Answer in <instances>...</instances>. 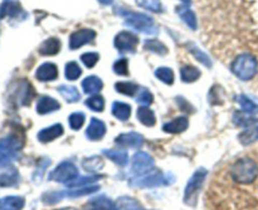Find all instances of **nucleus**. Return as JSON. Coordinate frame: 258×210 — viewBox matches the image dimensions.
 <instances>
[{
  "instance_id": "41",
  "label": "nucleus",
  "mask_w": 258,
  "mask_h": 210,
  "mask_svg": "<svg viewBox=\"0 0 258 210\" xmlns=\"http://www.w3.org/2000/svg\"><path fill=\"white\" fill-rule=\"evenodd\" d=\"M155 77L160 80L165 85H173L174 83V72L171 68L160 67L155 71Z\"/></svg>"
},
{
  "instance_id": "4",
  "label": "nucleus",
  "mask_w": 258,
  "mask_h": 210,
  "mask_svg": "<svg viewBox=\"0 0 258 210\" xmlns=\"http://www.w3.org/2000/svg\"><path fill=\"white\" fill-rule=\"evenodd\" d=\"M258 69L257 59L252 54L244 53L238 55L232 63V72L242 81H249L256 76Z\"/></svg>"
},
{
  "instance_id": "22",
  "label": "nucleus",
  "mask_w": 258,
  "mask_h": 210,
  "mask_svg": "<svg viewBox=\"0 0 258 210\" xmlns=\"http://www.w3.org/2000/svg\"><path fill=\"white\" fill-rule=\"evenodd\" d=\"M19 183V173L17 169L12 168L9 171L0 174V188H13Z\"/></svg>"
},
{
  "instance_id": "32",
  "label": "nucleus",
  "mask_w": 258,
  "mask_h": 210,
  "mask_svg": "<svg viewBox=\"0 0 258 210\" xmlns=\"http://www.w3.org/2000/svg\"><path fill=\"white\" fill-rule=\"evenodd\" d=\"M180 78L185 83L196 82L201 78V71L194 65H184L180 69Z\"/></svg>"
},
{
  "instance_id": "10",
  "label": "nucleus",
  "mask_w": 258,
  "mask_h": 210,
  "mask_svg": "<svg viewBox=\"0 0 258 210\" xmlns=\"http://www.w3.org/2000/svg\"><path fill=\"white\" fill-rule=\"evenodd\" d=\"M34 90L28 81H20L14 88V102L19 106L29 105L34 97Z\"/></svg>"
},
{
  "instance_id": "15",
  "label": "nucleus",
  "mask_w": 258,
  "mask_h": 210,
  "mask_svg": "<svg viewBox=\"0 0 258 210\" xmlns=\"http://www.w3.org/2000/svg\"><path fill=\"white\" fill-rule=\"evenodd\" d=\"M106 133V125L103 121L98 118H91V122L86 130V137L91 141H98L105 136Z\"/></svg>"
},
{
  "instance_id": "33",
  "label": "nucleus",
  "mask_w": 258,
  "mask_h": 210,
  "mask_svg": "<svg viewBox=\"0 0 258 210\" xmlns=\"http://www.w3.org/2000/svg\"><path fill=\"white\" fill-rule=\"evenodd\" d=\"M103 160L100 156H91V158L83 159L82 168L88 173H97L103 168Z\"/></svg>"
},
{
  "instance_id": "29",
  "label": "nucleus",
  "mask_w": 258,
  "mask_h": 210,
  "mask_svg": "<svg viewBox=\"0 0 258 210\" xmlns=\"http://www.w3.org/2000/svg\"><path fill=\"white\" fill-rule=\"evenodd\" d=\"M233 122L234 125L241 126V127H252V126L257 125L258 120L253 117V115H249L246 112H236L233 115Z\"/></svg>"
},
{
  "instance_id": "13",
  "label": "nucleus",
  "mask_w": 258,
  "mask_h": 210,
  "mask_svg": "<svg viewBox=\"0 0 258 210\" xmlns=\"http://www.w3.org/2000/svg\"><path fill=\"white\" fill-rule=\"evenodd\" d=\"M115 143L120 146H125V148L130 149H139L143 146L144 137L143 135L138 132H126L121 133L116 137Z\"/></svg>"
},
{
  "instance_id": "28",
  "label": "nucleus",
  "mask_w": 258,
  "mask_h": 210,
  "mask_svg": "<svg viewBox=\"0 0 258 210\" xmlns=\"http://www.w3.org/2000/svg\"><path fill=\"white\" fill-rule=\"evenodd\" d=\"M103 155L107 159H110L112 163H115L116 165L126 166L128 164V155L125 151H116V150H103Z\"/></svg>"
},
{
  "instance_id": "12",
  "label": "nucleus",
  "mask_w": 258,
  "mask_h": 210,
  "mask_svg": "<svg viewBox=\"0 0 258 210\" xmlns=\"http://www.w3.org/2000/svg\"><path fill=\"white\" fill-rule=\"evenodd\" d=\"M58 67L52 62H45L42 65H39L35 72V78L40 82H50L58 78Z\"/></svg>"
},
{
  "instance_id": "27",
  "label": "nucleus",
  "mask_w": 258,
  "mask_h": 210,
  "mask_svg": "<svg viewBox=\"0 0 258 210\" xmlns=\"http://www.w3.org/2000/svg\"><path fill=\"white\" fill-rule=\"evenodd\" d=\"M178 14L179 17L181 18V20H183V22L185 23L190 29L193 30L197 29V27H198V22H197L196 14H194L193 10H191L190 8L181 5V7L178 9Z\"/></svg>"
},
{
  "instance_id": "25",
  "label": "nucleus",
  "mask_w": 258,
  "mask_h": 210,
  "mask_svg": "<svg viewBox=\"0 0 258 210\" xmlns=\"http://www.w3.org/2000/svg\"><path fill=\"white\" fill-rule=\"evenodd\" d=\"M138 118L144 126L146 127H153L156 123V117L155 113L148 107V106H141L138 110Z\"/></svg>"
},
{
  "instance_id": "40",
  "label": "nucleus",
  "mask_w": 258,
  "mask_h": 210,
  "mask_svg": "<svg viewBox=\"0 0 258 210\" xmlns=\"http://www.w3.org/2000/svg\"><path fill=\"white\" fill-rule=\"evenodd\" d=\"M86 106L95 112H102L103 108H105V100H103L102 96L92 95L86 100Z\"/></svg>"
},
{
  "instance_id": "18",
  "label": "nucleus",
  "mask_w": 258,
  "mask_h": 210,
  "mask_svg": "<svg viewBox=\"0 0 258 210\" xmlns=\"http://www.w3.org/2000/svg\"><path fill=\"white\" fill-rule=\"evenodd\" d=\"M189 127V120L185 116H180V117L174 118L173 121H169L163 126L164 132L168 133H181Z\"/></svg>"
},
{
  "instance_id": "17",
  "label": "nucleus",
  "mask_w": 258,
  "mask_h": 210,
  "mask_svg": "<svg viewBox=\"0 0 258 210\" xmlns=\"http://www.w3.org/2000/svg\"><path fill=\"white\" fill-rule=\"evenodd\" d=\"M60 105L57 100L49 97V96H42L39 97L37 102V112L39 115H47V113H52L54 111L59 110Z\"/></svg>"
},
{
  "instance_id": "20",
  "label": "nucleus",
  "mask_w": 258,
  "mask_h": 210,
  "mask_svg": "<svg viewBox=\"0 0 258 210\" xmlns=\"http://www.w3.org/2000/svg\"><path fill=\"white\" fill-rule=\"evenodd\" d=\"M25 205L23 196H5L0 199V210H22Z\"/></svg>"
},
{
  "instance_id": "2",
  "label": "nucleus",
  "mask_w": 258,
  "mask_h": 210,
  "mask_svg": "<svg viewBox=\"0 0 258 210\" xmlns=\"http://www.w3.org/2000/svg\"><path fill=\"white\" fill-rule=\"evenodd\" d=\"M258 176V165L249 158H242L237 160L231 168V178L234 183L248 185L252 184Z\"/></svg>"
},
{
  "instance_id": "49",
  "label": "nucleus",
  "mask_w": 258,
  "mask_h": 210,
  "mask_svg": "<svg viewBox=\"0 0 258 210\" xmlns=\"http://www.w3.org/2000/svg\"><path fill=\"white\" fill-rule=\"evenodd\" d=\"M154 101V96L150 91H148L146 88H143V90L139 91L138 96V102L143 106H149L151 105Z\"/></svg>"
},
{
  "instance_id": "16",
  "label": "nucleus",
  "mask_w": 258,
  "mask_h": 210,
  "mask_svg": "<svg viewBox=\"0 0 258 210\" xmlns=\"http://www.w3.org/2000/svg\"><path fill=\"white\" fill-rule=\"evenodd\" d=\"M23 13L18 0H3L0 5V19L3 18H18Z\"/></svg>"
},
{
  "instance_id": "7",
  "label": "nucleus",
  "mask_w": 258,
  "mask_h": 210,
  "mask_svg": "<svg viewBox=\"0 0 258 210\" xmlns=\"http://www.w3.org/2000/svg\"><path fill=\"white\" fill-rule=\"evenodd\" d=\"M78 178V169L71 161H63L48 175V180L55 183L70 184Z\"/></svg>"
},
{
  "instance_id": "37",
  "label": "nucleus",
  "mask_w": 258,
  "mask_h": 210,
  "mask_svg": "<svg viewBox=\"0 0 258 210\" xmlns=\"http://www.w3.org/2000/svg\"><path fill=\"white\" fill-rule=\"evenodd\" d=\"M64 75L68 81H76L81 77V75H82V69H81L80 64H78L77 62L71 60V62H68L67 64H66Z\"/></svg>"
},
{
  "instance_id": "23",
  "label": "nucleus",
  "mask_w": 258,
  "mask_h": 210,
  "mask_svg": "<svg viewBox=\"0 0 258 210\" xmlns=\"http://www.w3.org/2000/svg\"><path fill=\"white\" fill-rule=\"evenodd\" d=\"M60 50V40L57 38H49L44 40L39 47V54L55 55Z\"/></svg>"
},
{
  "instance_id": "52",
  "label": "nucleus",
  "mask_w": 258,
  "mask_h": 210,
  "mask_svg": "<svg viewBox=\"0 0 258 210\" xmlns=\"http://www.w3.org/2000/svg\"><path fill=\"white\" fill-rule=\"evenodd\" d=\"M59 210H77V209H75V208H63V209H59Z\"/></svg>"
},
{
  "instance_id": "6",
  "label": "nucleus",
  "mask_w": 258,
  "mask_h": 210,
  "mask_svg": "<svg viewBox=\"0 0 258 210\" xmlns=\"http://www.w3.org/2000/svg\"><path fill=\"white\" fill-rule=\"evenodd\" d=\"M175 181L173 174H163L160 171H155L148 174L145 176L135 178L130 180V185L135 188H156V186H163L173 184Z\"/></svg>"
},
{
  "instance_id": "24",
  "label": "nucleus",
  "mask_w": 258,
  "mask_h": 210,
  "mask_svg": "<svg viewBox=\"0 0 258 210\" xmlns=\"http://www.w3.org/2000/svg\"><path fill=\"white\" fill-rule=\"evenodd\" d=\"M111 112L115 116L117 120L120 121H127L131 116V106L127 103L123 102H113L112 108H111Z\"/></svg>"
},
{
  "instance_id": "21",
  "label": "nucleus",
  "mask_w": 258,
  "mask_h": 210,
  "mask_svg": "<svg viewBox=\"0 0 258 210\" xmlns=\"http://www.w3.org/2000/svg\"><path fill=\"white\" fill-rule=\"evenodd\" d=\"M103 87V82L97 76H90L82 82V88L87 95H97Z\"/></svg>"
},
{
  "instance_id": "26",
  "label": "nucleus",
  "mask_w": 258,
  "mask_h": 210,
  "mask_svg": "<svg viewBox=\"0 0 258 210\" xmlns=\"http://www.w3.org/2000/svg\"><path fill=\"white\" fill-rule=\"evenodd\" d=\"M58 92H59L60 95H62V97L70 103H76L81 100L80 92H78V90L75 86L62 85L58 87Z\"/></svg>"
},
{
  "instance_id": "35",
  "label": "nucleus",
  "mask_w": 258,
  "mask_h": 210,
  "mask_svg": "<svg viewBox=\"0 0 258 210\" xmlns=\"http://www.w3.org/2000/svg\"><path fill=\"white\" fill-rule=\"evenodd\" d=\"M238 140L241 141L242 145H249V144H253L258 141V125L252 126L248 130L243 131L238 136Z\"/></svg>"
},
{
  "instance_id": "19",
  "label": "nucleus",
  "mask_w": 258,
  "mask_h": 210,
  "mask_svg": "<svg viewBox=\"0 0 258 210\" xmlns=\"http://www.w3.org/2000/svg\"><path fill=\"white\" fill-rule=\"evenodd\" d=\"M86 210H117V208L111 199H108L106 195H100L88 201Z\"/></svg>"
},
{
  "instance_id": "46",
  "label": "nucleus",
  "mask_w": 258,
  "mask_h": 210,
  "mask_svg": "<svg viewBox=\"0 0 258 210\" xmlns=\"http://www.w3.org/2000/svg\"><path fill=\"white\" fill-rule=\"evenodd\" d=\"M98 59H100V54L96 52H88L85 54L81 55V60H82L83 64L87 68H93L97 64Z\"/></svg>"
},
{
  "instance_id": "45",
  "label": "nucleus",
  "mask_w": 258,
  "mask_h": 210,
  "mask_svg": "<svg viewBox=\"0 0 258 210\" xmlns=\"http://www.w3.org/2000/svg\"><path fill=\"white\" fill-rule=\"evenodd\" d=\"M63 198H64L63 191H50V193H45L42 196V201L45 205H54V204L59 203Z\"/></svg>"
},
{
  "instance_id": "30",
  "label": "nucleus",
  "mask_w": 258,
  "mask_h": 210,
  "mask_svg": "<svg viewBox=\"0 0 258 210\" xmlns=\"http://www.w3.org/2000/svg\"><path fill=\"white\" fill-rule=\"evenodd\" d=\"M115 90L117 91L121 95L128 96V97H134L136 95V92L140 91L139 85H136L135 82H127V81H122V82H117L115 85Z\"/></svg>"
},
{
  "instance_id": "5",
  "label": "nucleus",
  "mask_w": 258,
  "mask_h": 210,
  "mask_svg": "<svg viewBox=\"0 0 258 210\" xmlns=\"http://www.w3.org/2000/svg\"><path fill=\"white\" fill-rule=\"evenodd\" d=\"M207 175H208V171L204 168L198 169L196 173L191 175V178L189 179L188 184L185 186V190H184V203L186 205L194 206L198 201L199 193H201V189L203 186L204 180H206Z\"/></svg>"
},
{
  "instance_id": "8",
  "label": "nucleus",
  "mask_w": 258,
  "mask_h": 210,
  "mask_svg": "<svg viewBox=\"0 0 258 210\" xmlns=\"http://www.w3.org/2000/svg\"><path fill=\"white\" fill-rule=\"evenodd\" d=\"M154 170H155V161L148 153L139 151L134 155L131 161V171L136 178L148 175Z\"/></svg>"
},
{
  "instance_id": "51",
  "label": "nucleus",
  "mask_w": 258,
  "mask_h": 210,
  "mask_svg": "<svg viewBox=\"0 0 258 210\" xmlns=\"http://www.w3.org/2000/svg\"><path fill=\"white\" fill-rule=\"evenodd\" d=\"M98 2L102 3V4H105V5H110V4H112V0H98Z\"/></svg>"
},
{
  "instance_id": "14",
  "label": "nucleus",
  "mask_w": 258,
  "mask_h": 210,
  "mask_svg": "<svg viewBox=\"0 0 258 210\" xmlns=\"http://www.w3.org/2000/svg\"><path fill=\"white\" fill-rule=\"evenodd\" d=\"M64 130H63V126L60 123H55V125L49 126V127H45L43 130H40L38 132L37 138L39 140V143L42 144H48L52 143V141L57 140L58 137L63 135Z\"/></svg>"
},
{
  "instance_id": "42",
  "label": "nucleus",
  "mask_w": 258,
  "mask_h": 210,
  "mask_svg": "<svg viewBox=\"0 0 258 210\" xmlns=\"http://www.w3.org/2000/svg\"><path fill=\"white\" fill-rule=\"evenodd\" d=\"M50 165V159L48 158H43L38 161L37 164V169L34 170V174H33V180L35 183H40L43 179V175H44V171L47 170L48 166Z\"/></svg>"
},
{
  "instance_id": "11",
  "label": "nucleus",
  "mask_w": 258,
  "mask_h": 210,
  "mask_svg": "<svg viewBox=\"0 0 258 210\" xmlns=\"http://www.w3.org/2000/svg\"><path fill=\"white\" fill-rule=\"evenodd\" d=\"M96 38V32L92 29H81L73 32L70 37V48L71 49H78L83 45L88 44Z\"/></svg>"
},
{
  "instance_id": "3",
  "label": "nucleus",
  "mask_w": 258,
  "mask_h": 210,
  "mask_svg": "<svg viewBox=\"0 0 258 210\" xmlns=\"http://www.w3.org/2000/svg\"><path fill=\"white\" fill-rule=\"evenodd\" d=\"M118 14L125 18L126 24L133 29L146 33V34H156L158 33V28H156L153 18H150L149 15L123 9H118Z\"/></svg>"
},
{
  "instance_id": "9",
  "label": "nucleus",
  "mask_w": 258,
  "mask_h": 210,
  "mask_svg": "<svg viewBox=\"0 0 258 210\" xmlns=\"http://www.w3.org/2000/svg\"><path fill=\"white\" fill-rule=\"evenodd\" d=\"M138 44V35L131 32H120L115 38V47L121 53H134Z\"/></svg>"
},
{
  "instance_id": "31",
  "label": "nucleus",
  "mask_w": 258,
  "mask_h": 210,
  "mask_svg": "<svg viewBox=\"0 0 258 210\" xmlns=\"http://www.w3.org/2000/svg\"><path fill=\"white\" fill-rule=\"evenodd\" d=\"M115 204L117 210H144L140 203L131 196H121Z\"/></svg>"
},
{
  "instance_id": "50",
  "label": "nucleus",
  "mask_w": 258,
  "mask_h": 210,
  "mask_svg": "<svg viewBox=\"0 0 258 210\" xmlns=\"http://www.w3.org/2000/svg\"><path fill=\"white\" fill-rule=\"evenodd\" d=\"M180 2L183 3L184 7H190V4H191V0H180Z\"/></svg>"
},
{
  "instance_id": "36",
  "label": "nucleus",
  "mask_w": 258,
  "mask_h": 210,
  "mask_svg": "<svg viewBox=\"0 0 258 210\" xmlns=\"http://www.w3.org/2000/svg\"><path fill=\"white\" fill-rule=\"evenodd\" d=\"M144 48L149 52H153L156 53V54H161V55H165L168 53V48L164 43H161L160 40H156V39H148L145 40V44H144Z\"/></svg>"
},
{
  "instance_id": "48",
  "label": "nucleus",
  "mask_w": 258,
  "mask_h": 210,
  "mask_svg": "<svg viewBox=\"0 0 258 210\" xmlns=\"http://www.w3.org/2000/svg\"><path fill=\"white\" fill-rule=\"evenodd\" d=\"M136 2L141 8H145V9L151 10V12L159 13L161 10L160 0H136Z\"/></svg>"
},
{
  "instance_id": "1",
  "label": "nucleus",
  "mask_w": 258,
  "mask_h": 210,
  "mask_svg": "<svg viewBox=\"0 0 258 210\" xmlns=\"http://www.w3.org/2000/svg\"><path fill=\"white\" fill-rule=\"evenodd\" d=\"M24 146L23 132H12L0 140V169H5L19 156Z\"/></svg>"
},
{
  "instance_id": "47",
  "label": "nucleus",
  "mask_w": 258,
  "mask_h": 210,
  "mask_svg": "<svg viewBox=\"0 0 258 210\" xmlns=\"http://www.w3.org/2000/svg\"><path fill=\"white\" fill-rule=\"evenodd\" d=\"M113 72L120 76H128V60L126 58L116 60L113 64Z\"/></svg>"
},
{
  "instance_id": "39",
  "label": "nucleus",
  "mask_w": 258,
  "mask_h": 210,
  "mask_svg": "<svg viewBox=\"0 0 258 210\" xmlns=\"http://www.w3.org/2000/svg\"><path fill=\"white\" fill-rule=\"evenodd\" d=\"M238 103L241 105L243 112L249 113V115H256V113H258V106L251 100V98L247 97V96H239Z\"/></svg>"
},
{
  "instance_id": "38",
  "label": "nucleus",
  "mask_w": 258,
  "mask_h": 210,
  "mask_svg": "<svg viewBox=\"0 0 258 210\" xmlns=\"http://www.w3.org/2000/svg\"><path fill=\"white\" fill-rule=\"evenodd\" d=\"M100 179H102V176L100 175H90V176H83V178H77L76 180H73L72 183L67 184L71 189L72 188H83L86 185H92V184L97 183Z\"/></svg>"
},
{
  "instance_id": "34",
  "label": "nucleus",
  "mask_w": 258,
  "mask_h": 210,
  "mask_svg": "<svg viewBox=\"0 0 258 210\" xmlns=\"http://www.w3.org/2000/svg\"><path fill=\"white\" fill-rule=\"evenodd\" d=\"M100 190V186L97 185H88V186H83V188H78L76 190H70V191H63L64 194V198H81V196H86V195H91L93 193H97Z\"/></svg>"
},
{
  "instance_id": "44",
  "label": "nucleus",
  "mask_w": 258,
  "mask_h": 210,
  "mask_svg": "<svg viewBox=\"0 0 258 210\" xmlns=\"http://www.w3.org/2000/svg\"><path fill=\"white\" fill-rule=\"evenodd\" d=\"M85 120H86V116L85 113L82 112H75L68 117V123H70L71 128L75 131L80 130L82 128V126L85 125Z\"/></svg>"
},
{
  "instance_id": "43",
  "label": "nucleus",
  "mask_w": 258,
  "mask_h": 210,
  "mask_svg": "<svg viewBox=\"0 0 258 210\" xmlns=\"http://www.w3.org/2000/svg\"><path fill=\"white\" fill-rule=\"evenodd\" d=\"M188 47H189V49H190L191 54H193L194 57H196L197 59H198L199 62L202 63V64L206 65L207 68H211V67H212V60H211V58H209L208 55H207L206 53L203 52V50H201L198 47H196V45H194V44L188 45Z\"/></svg>"
}]
</instances>
